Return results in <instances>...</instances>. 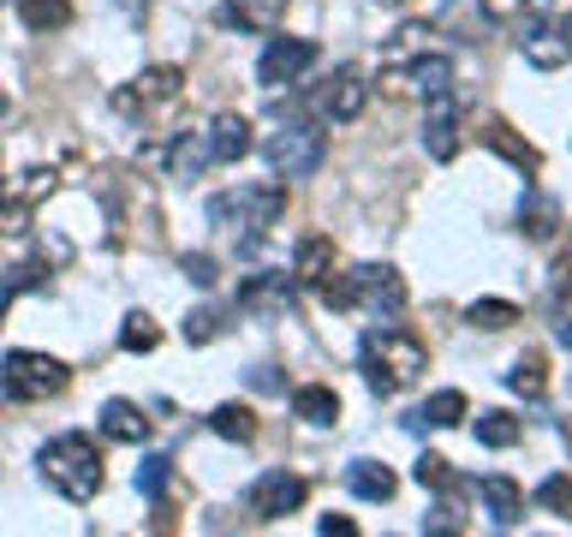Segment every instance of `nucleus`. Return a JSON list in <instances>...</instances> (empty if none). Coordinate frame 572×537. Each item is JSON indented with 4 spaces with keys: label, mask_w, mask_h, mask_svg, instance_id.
I'll use <instances>...</instances> for the list:
<instances>
[{
    "label": "nucleus",
    "mask_w": 572,
    "mask_h": 537,
    "mask_svg": "<svg viewBox=\"0 0 572 537\" xmlns=\"http://www.w3.org/2000/svg\"><path fill=\"white\" fill-rule=\"evenodd\" d=\"M423 365H430V353H423V341L412 335V329H393V323H376L370 335H364L358 346V370L364 383H370V395H400V388H412Z\"/></svg>",
    "instance_id": "f257e3e1"
},
{
    "label": "nucleus",
    "mask_w": 572,
    "mask_h": 537,
    "mask_svg": "<svg viewBox=\"0 0 572 537\" xmlns=\"http://www.w3.org/2000/svg\"><path fill=\"white\" fill-rule=\"evenodd\" d=\"M36 466H42V484L66 502H90L101 490V448H96V437H84V430H66V437L42 442Z\"/></svg>",
    "instance_id": "f03ea898"
},
{
    "label": "nucleus",
    "mask_w": 572,
    "mask_h": 537,
    "mask_svg": "<svg viewBox=\"0 0 572 537\" xmlns=\"http://www.w3.org/2000/svg\"><path fill=\"white\" fill-rule=\"evenodd\" d=\"M281 210H287V185H239V192L209 197V222L222 227V234L239 239L245 251L281 222Z\"/></svg>",
    "instance_id": "7ed1b4c3"
},
{
    "label": "nucleus",
    "mask_w": 572,
    "mask_h": 537,
    "mask_svg": "<svg viewBox=\"0 0 572 537\" xmlns=\"http://www.w3.org/2000/svg\"><path fill=\"white\" fill-rule=\"evenodd\" d=\"M262 155L281 180H311V173L328 162V132H316L311 120H287L262 138Z\"/></svg>",
    "instance_id": "20e7f679"
},
{
    "label": "nucleus",
    "mask_w": 572,
    "mask_h": 537,
    "mask_svg": "<svg viewBox=\"0 0 572 537\" xmlns=\"http://www.w3.org/2000/svg\"><path fill=\"white\" fill-rule=\"evenodd\" d=\"M72 370L48 353H7L0 358V400H54Z\"/></svg>",
    "instance_id": "39448f33"
},
{
    "label": "nucleus",
    "mask_w": 572,
    "mask_h": 537,
    "mask_svg": "<svg viewBox=\"0 0 572 537\" xmlns=\"http://www.w3.org/2000/svg\"><path fill=\"white\" fill-rule=\"evenodd\" d=\"M346 281H352V299H358L364 311L376 316V323H393V316L406 311V281H400V269H388V264H358Z\"/></svg>",
    "instance_id": "423d86ee"
},
{
    "label": "nucleus",
    "mask_w": 572,
    "mask_h": 537,
    "mask_svg": "<svg viewBox=\"0 0 572 537\" xmlns=\"http://www.w3.org/2000/svg\"><path fill=\"white\" fill-rule=\"evenodd\" d=\"M311 66H316V42H304V36H281V42H269V49H262V61H257V84H262V90H281V84H299Z\"/></svg>",
    "instance_id": "0eeeda50"
},
{
    "label": "nucleus",
    "mask_w": 572,
    "mask_h": 537,
    "mask_svg": "<svg viewBox=\"0 0 572 537\" xmlns=\"http://www.w3.org/2000/svg\"><path fill=\"white\" fill-rule=\"evenodd\" d=\"M180 90H185V72H180V66H150L138 84L114 90V108L138 120V114H150V108H168V101H180Z\"/></svg>",
    "instance_id": "6e6552de"
},
{
    "label": "nucleus",
    "mask_w": 572,
    "mask_h": 537,
    "mask_svg": "<svg viewBox=\"0 0 572 537\" xmlns=\"http://www.w3.org/2000/svg\"><path fill=\"white\" fill-rule=\"evenodd\" d=\"M304 477H292V472H262L251 490H245V514L251 519H281L292 514V507H304Z\"/></svg>",
    "instance_id": "1a4fd4ad"
},
{
    "label": "nucleus",
    "mask_w": 572,
    "mask_h": 537,
    "mask_svg": "<svg viewBox=\"0 0 572 537\" xmlns=\"http://www.w3.org/2000/svg\"><path fill=\"white\" fill-rule=\"evenodd\" d=\"M465 108L453 101V90H442V96H430V120H423V150L435 155V162H453L460 155V143H465Z\"/></svg>",
    "instance_id": "9d476101"
},
{
    "label": "nucleus",
    "mask_w": 572,
    "mask_h": 537,
    "mask_svg": "<svg viewBox=\"0 0 572 537\" xmlns=\"http://www.w3.org/2000/svg\"><path fill=\"white\" fill-rule=\"evenodd\" d=\"M233 311L245 316H287L292 311V275H245L239 293H233Z\"/></svg>",
    "instance_id": "9b49d317"
},
{
    "label": "nucleus",
    "mask_w": 572,
    "mask_h": 537,
    "mask_svg": "<svg viewBox=\"0 0 572 537\" xmlns=\"http://www.w3.org/2000/svg\"><path fill=\"white\" fill-rule=\"evenodd\" d=\"M430 31L435 36H453V42H489V31H495V19H489V7L483 0H442L435 7V19H430Z\"/></svg>",
    "instance_id": "f8f14e48"
},
{
    "label": "nucleus",
    "mask_w": 572,
    "mask_h": 537,
    "mask_svg": "<svg viewBox=\"0 0 572 537\" xmlns=\"http://www.w3.org/2000/svg\"><path fill=\"white\" fill-rule=\"evenodd\" d=\"M364 101H370V84H364L352 66H341L316 90V114H322V120H334V126H346V120H358V114H364Z\"/></svg>",
    "instance_id": "ddd939ff"
},
{
    "label": "nucleus",
    "mask_w": 572,
    "mask_h": 537,
    "mask_svg": "<svg viewBox=\"0 0 572 537\" xmlns=\"http://www.w3.org/2000/svg\"><path fill=\"white\" fill-rule=\"evenodd\" d=\"M203 143H209V162H222V168L245 162V155H251V120H245V114H215Z\"/></svg>",
    "instance_id": "4468645a"
},
{
    "label": "nucleus",
    "mask_w": 572,
    "mask_h": 537,
    "mask_svg": "<svg viewBox=\"0 0 572 537\" xmlns=\"http://www.w3.org/2000/svg\"><path fill=\"white\" fill-rule=\"evenodd\" d=\"M519 49L531 66H561L566 61V42H554V24L542 12H519Z\"/></svg>",
    "instance_id": "2eb2a0df"
},
{
    "label": "nucleus",
    "mask_w": 572,
    "mask_h": 537,
    "mask_svg": "<svg viewBox=\"0 0 572 537\" xmlns=\"http://www.w3.org/2000/svg\"><path fill=\"white\" fill-rule=\"evenodd\" d=\"M287 19V0H222V24L227 31H274V24Z\"/></svg>",
    "instance_id": "dca6fc26"
},
{
    "label": "nucleus",
    "mask_w": 572,
    "mask_h": 537,
    "mask_svg": "<svg viewBox=\"0 0 572 537\" xmlns=\"http://www.w3.org/2000/svg\"><path fill=\"white\" fill-rule=\"evenodd\" d=\"M477 496H483V507H489L495 531H512V526L525 519V490L512 484V477H483Z\"/></svg>",
    "instance_id": "f3484780"
},
{
    "label": "nucleus",
    "mask_w": 572,
    "mask_h": 537,
    "mask_svg": "<svg viewBox=\"0 0 572 537\" xmlns=\"http://www.w3.org/2000/svg\"><path fill=\"white\" fill-rule=\"evenodd\" d=\"M96 425H101V437H108V442H131V448L150 442V418H143L131 400H108L96 412Z\"/></svg>",
    "instance_id": "a211bd4d"
},
{
    "label": "nucleus",
    "mask_w": 572,
    "mask_h": 537,
    "mask_svg": "<svg viewBox=\"0 0 572 537\" xmlns=\"http://www.w3.org/2000/svg\"><path fill=\"white\" fill-rule=\"evenodd\" d=\"M483 143H489V150L495 155H507V162L512 168H519V173H537L542 168V155H537V143H525L519 132H512V126L507 120H483V132H477Z\"/></svg>",
    "instance_id": "6ab92c4d"
},
{
    "label": "nucleus",
    "mask_w": 572,
    "mask_h": 537,
    "mask_svg": "<svg viewBox=\"0 0 572 537\" xmlns=\"http://www.w3.org/2000/svg\"><path fill=\"white\" fill-rule=\"evenodd\" d=\"M334 275V239L328 234H304L299 251H292V281H328Z\"/></svg>",
    "instance_id": "aec40b11"
},
{
    "label": "nucleus",
    "mask_w": 572,
    "mask_h": 537,
    "mask_svg": "<svg viewBox=\"0 0 572 537\" xmlns=\"http://www.w3.org/2000/svg\"><path fill=\"white\" fill-rule=\"evenodd\" d=\"M460 418H465V395H460V388H435L406 425H412V430H447V425H460Z\"/></svg>",
    "instance_id": "412c9836"
},
{
    "label": "nucleus",
    "mask_w": 572,
    "mask_h": 537,
    "mask_svg": "<svg viewBox=\"0 0 572 537\" xmlns=\"http://www.w3.org/2000/svg\"><path fill=\"white\" fill-rule=\"evenodd\" d=\"M406 78H412V90L430 101V96H442V90H453V61L447 54H418L412 66H406Z\"/></svg>",
    "instance_id": "4be33fe9"
},
{
    "label": "nucleus",
    "mask_w": 572,
    "mask_h": 537,
    "mask_svg": "<svg viewBox=\"0 0 572 537\" xmlns=\"http://www.w3.org/2000/svg\"><path fill=\"white\" fill-rule=\"evenodd\" d=\"M519 222H525V234H531V239H554V234H561V203L542 197V192H525L519 197Z\"/></svg>",
    "instance_id": "5701e85b"
},
{
    "label": "nucleus",
    "mask_w": 572,
    "mask_h": 537,
    "mask_svg": "<svg viewBox=\"0 0 572 537\" xmlns=\"http://www.w3.org/2000/svg\"><path fill=\"white\" fill-rule=\"evenodd\" d=\"M346 484H352V496H364V502H388L393 496V472L381 466V460H352Z\"/></svg>",
    "instance_id": "b1692460"
},
{
    "label": "nucleus",
    "mask_w": 572,
    "mask_h": 537,
    "mask_svg": "<svg viewBox=\"0 0 572 537\" xmlns=\"http://www.w3.org/2000/svg\"><path fill=\"white\" fill-rule=\"evenodd\" d=\"M168 168H173V180H197L203 168H215V162H209V143H203V132H180V138H173Z\"/></svg>",
    "instance_id": "393cba45"
},
{
    "label": "nucleus",
    "mask_w": 572,
    "mask_h": 537,
    "mask_svg": "<svg viewBox=\"0 0 572 537\" xmlns=\"http://www.w3.org/2000/svg\"><path fill=\"white\" fill-rule=\"evenodd\" d=\"M292 412H299L304 425H334V418H341V395H334V388H322V383H311V388H299V395H292Z\"/></svg>",
    "instance_id": "a878e982"
},
{
    "label": "nucleus",
    "mask_w": 572,
    "mask_h": 537,
    "mask_svg": "<svg viewBox=\"0 0 572 537\" xmlns=\"http://www.w3.org/2000/svg\"><path fill=\"white\" fill-rule=\"evenodd\" d=\"M209 430H215V437H227V442H251L257 437V412H251V406H239V400H227V406H215V412H209Z\"/></svg>",
    "instance_id": "bb28decb"
},
{
    "label": "nucleus",
    "mask_w": 572,
    "mask_h": 537,
    "mask_svg": "<svg viewBox=\"0 0 572 537\" xmlns=\"http://www.w3.org/2000/svg\"><path fill=\"white\" fill-rule=\"evenodd\" d=\"M19 19L31 24V31H66L72 0H19Z\"/></svg>",
    "instance_id": "cd10ccee"
},
{
    "label": "nucleus",
    "mask_w": 572,
    "mask_h": 537,
    "mask_svg": "<svg viewBox=\"0 0 572 537\" xmlns=\"http://www.w3.org/2000/svg\"><path fill=\"white\" fill-rule=\"evenodd\" d=\"M507 388L525 400H542V388H549V370H542V353H525L519 365L507 370Z\"/></svg>",
    "instance_id": "c85d7f7f"
},
{
    "label": "nucleus",
    "mask_w": 572,
    "mask_h": 537,
    "mask_svg": "<svg viewBox=\"0 0 572 537\" xmlns=\"http://www.w3.org/2000/svg\"><path fill=\"white\" fill-rule=\"evenodd\" d=\"M525 437V425L512 412H477V442L483 448H512Z\"/></svg>",
    "instance_id": "c756f323"
},
{
    "label": "nucleus",
    "mask_w": 572,
    "mask_h": 537,
    "mask_svg": "<svg viewBox=\"0 0 572 537\" xmlns=\"http://www.w3.org/2000/svg\"><path fill=\"white\" fill-rule=\"evenodd\" d=\"M465 323L483 329V335H495V329H512V323H519V304H507V299H477L472 311H465Z\"/></svg>",
    "instance_id": "7c9ffc66"
},
{
    "label": "nucleus",
    "mask_w": 572,
    "mask_h": 537,
    "mask_svg": "<svg viewBox=\"0 0 572 537\" xmlns=\"http://www.w3.org/2000/svg\"><path fill=\"white\" fill-rule=\"evenodd\" d=\"M222 335H227V316L215 311V304H203V311L185 316V341L191 346H209V341H222Z\"/></svg>",
    "instance_id": "2f4dec72"
},
{
    "label": "nucleus",
    "mask_w": 572,
    "mask_h": 537,
    "mask_svg": "<svg viewBox=\"0 0 572 537\" xmlns=\"http://www.w3.org/2000/svg\"><path fill=\"white\" fill-rule=\"evenodd\" d=\"M120 346H126V353H155V346H161V329H155L143 311H131L126 329H120Z\"/></svg>",
    "instance_id": "473e14b6"
},
{
    "label": "nucleus",
    "mask_w": 572,
    "mask_h": 537,
    "mask_svg": "<svg viewBox=\"0 0 572 537\" xmlns=\"http://www.w3.org/2000/svg\"><path fill=\"white\" fill-rule=\"evenodd\" d=\"M168 484H173V460H168V454H150V460L138 466V490H143L150 502H161V496H168Z\"/></svg>",
    "instance_id": "72a5a7b5"
},
{
    "label": "nucleus",
    "mask_w": 572,
    "mask_h": 537,
    "mask_svg": "<svg viewBox=\"0 0 572 537\" xmlns=\"http://www.w3.org/2000/svg\"><path fill=\"white\" fill-rule=\"evenodd\" d=\"M423 36H430V24H406V31L393 36L388 49H381V66H400V61H418V54H423Z\"/></svg>",
    "instance_id": "f704fd0d"
},
{
    "label": "nucleus",
    "mask_w": 572,
    "mask_h": 537,
    "mask_svg": "<svg viewBox=\"0 0 572 537\" xmlns=\"http://www.w3.org/2000/svg\"><path fill=\"white\" fill-rule=\"evenodd\" d=\"M537 507H549V514L572 519V477H566V472L542 477V484H537Z\"/></svg>",
    "instance_id": "c9c22d12"
},
{
    "label": "nucleus",
    "mask_w": 572,
    "mask_h": 537,
    "mask_svg": "<svg viewBox=\"0 0 572 537\" xmlns=\"http://www.w3.org/2000/svg\"><path fill=\"white\" fill-rule=\"evenodd\" d=\"M36 287H48V269H42V264H19L7 275V287H0V311H7L19 293H36Z\"/></svg>",
    "instance_id": "e433bc0d"
},
{
    "label": "nucleus",
    "mask_w": 572,
    "mask_h": 537,
    "mask_svg": "<svg viewBox=\"0 0 572 537\" xmlns=\"http://www.w3.org/2000/svg\"><path fill=\"white\" fill-rule=\"evenodd\" d=\"M412 477H418L423 490H453V484H460V477H453V466H447L442 454H423L418 466H412Z\"/></svg>",
    "instance_id": "4c0bfd02"
},
{
    "label": "nucleus",
    "mask_w": 572,
    "mask_h": 537,
    "mask_svg": "<svg viewBox=\"0 0 572 537\" xmlns=\"http://www.w3.org/2000/svg\"><path fill=\"white\" fill-rule=\"evenodd\" d=\"M180 269H185V281H191V287H215V281H222V275H215V257H203V251H197V257H185Z\"/></svg>",
    "instance_id": "58836bf2"
},
{
    "label": "nucleus",
    "mask_w": 572,
    "mask_h": 537,
    "mask_svg": "<svg viewBox=\"0 0 572 537\" xmlns=\"http://www.w3.org/2000/svg\"><path fill=\"white\" fill-rule=\"evenodd\" d=\"M316 531H322V537H352V531H358V526H352V519H334V514H328V519H322Z\"/></svg>",
    "instance_id": "ea45409f"
},
{
    "label": "nucleus",
    "mask_w": 572,
    "mask_h": 537,
    "mask_svg": "<svg viewBox=\"0 0 572 537\" xmlns=\"http://www.w3.org/2000/svg\"><path fill=\"white\" fill-rule=\"evenodd\" d=\"M251 383H257V388H281V376H274V365H257Z\"/></svg>",
    "instance_id": "a19ab883"
},
{
    "label": "nucleus",
    "mask_w": 572,
    "mask_h": 537,
    "mask_svg": "<svg viewBox=\"0 0 572 537\" xmlns=\"http://www.w3.org/2000/svg\"><path fill=\"white\" fill-rule=\"evenodd\" d=\"M554 341H561V346H572V311H561V316H554Z\"/></svg>",
    "instance_id": "79ce46f5"
},
{
    "label": "nucleus",
    "mask_w": 572,
    "mask_h": 537,
    "mask_svg": "<svg viewBox=\"0 0 572 537\" xmlns=\"http://www.w3.org/2000/svg\"><path fill=\"white\" fill-rule=\"evenodd\" d=\"M554 36H561V42H566V54H572V12H566L561 24H554Z\"/></svg>",
    "instance_id": "37998d69"
},
{
    "label": "nucleus",
    "mask_w": 572,
    "mask_h": 537,
    "mask_svg": "<svg viewBox=\"0 0 572 537\" xmlns=\"http://www.w3.org/2000/svg\"><path fill=\"white\" fill-rule=\"evenodd\" d=\"M120 7L131 12V19H143V12H150V0H120Z\"/></svg>",
    "instance_id": "c03bdc74"
},
{
    "label": "nucleus",
    "mask_w": 572,
    "mask_h": 537,
    "mask_svg": "<svg viewBox=\"0 0 572 537\" xmlns=\"http://www.w3.org/2000/svg\"><path fill=\"white\" fill-rule=\"evenodd\" d=\"M381 7H406V0H381Z\"/></svg>",
    "instance_id": "a18cd8bd"
}]
</instances>
